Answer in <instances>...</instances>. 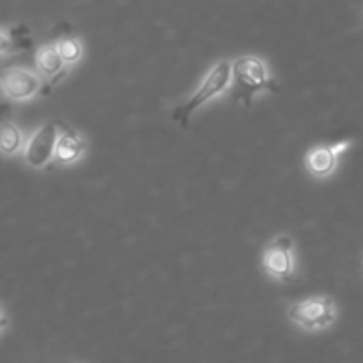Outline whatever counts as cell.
<instances>
[{
    "label": "cell",
    "mask_w": 363,
    "mask_h": 363,
    "mask_svg": "<svg viewBox=\"0 0 363 363\" xmlns=\"http://www.w3.org/2000/svg\"><path fill=\"white\" fill-rule=\"evenodd\" d=\"M351 144H353L351 140H342L332 145H315L308 149L305 155V169L312 177H318V179L330 177L339 167L340 156L351 147Z\"/></svg>",
    "instance_id": "6"
},
{
    "label": "cell",
    "mask_w": 363,
    "mask_h": 363,
    "mask_svg": "<svg viewBox=\"0 0 363 363\" xmlns=\"http://www.w3.org/2000/svg\"><path fill=\"white\" fill-rule=\"evenodd\" d=\"M287 318L305 332H321L337 319V305L332 296H312L287 307Z\"/></svg>",
    "instance_id": "3"
},
{
    "label": "cell",
    "mask_w": 363,
    "mask_h": 363,
    "mask_svg": "<svg viewBox=\"0 0 363 363\" xmlns=\"http://www.w3.org/2000/svg\"><path fill=\"white\" fill-rule=\"evenodd\" d=\"M35 69L39 71V74L45 78H48L52 84H55L64 73H66V66L62 57H60L59 50L55 45H45L35 52L34 57Z\"/></svg>",
    "instance_id": "9"
},
{
    "label": "cell",
    "mask_w": 363,
    "mask_h": 363,
    "mask_svg": "<svg viewBox=\"0 0 363 363\" xmlns=\"http://www.w3.org/2000/svg\"><path fill=\"white\" fill-rule=\"evenodd\" d=\"M55 46L66 64L78 62V60L82 59V53H84L82 43L78 41L77 38H60L59 41H57Z\"/></svg>",
    "instance_id": "11"
},
{
    "label": "cell",
    "mask_w": 363,
    "mask_h": 363,
    "mask_svg": "<svg viewBox=\"0 0 363 363\" xmlns=\"http://www.w3.org/2000/svg\"><path fill=\"white\" fill-rule=\"evenodd\" d=\"M262 268L272 279L287 282L294 275L296 262L293 254V240L287 234H280L266 245L262 252Z\"/></svg>",
    "instance_id": "5"
},
{
    "label": "cell",
    "mask_w": 363,
    "mask_h": 363,
    "mask_svg": "<svg viewBox=\"0 0 363 363\" xmlns=\"http://www.w3.org/2000/svg\"><path fill=\"white\" fill-rule=\"evenodd\" d=\"M230 82H233V62H229V60H220L206 74V78L199 85L197 91L194 92V96L183 106L174 110V121H177L183 128H188L191 113L197 108H201L204 103L211 101L216 96L223 94L227 91V87H229Z\"/></svg>",
    "instance_id": "2"
},
{
    "label": "cell",
    "mask_w": 363,
    "mask_h": 363,
    "mask_svg": "<svg viewBox=\"0 0 363 363\" xmlns=\"http://www.w3.org/2000/svg\"><path fill=\"white\" fill-rule=\"evenodd\" d=\"M59 121H48L34 131L23 147V160L32 169H45L55 158Z\"/></svg>",
    "instance_id": "4"
},
{
    "label": "cell",
    "mask_w": 363,
    "mask_h": 363,
    "mask_svg": "<svg viewBox=\"0 0 363 363\" xmlns=\"http://www.w3.org/2000/svg\"><path fill=\"white\" fill-rule=\"evenodd\" d=\"M7 326V319H6V314H4V311H2V330L6 328Z\"/></svg>",
    "instance_id": "12"
},
{
    "label": "cell",
    "mask_w": 363,
    "mask_h": 363,
    "mask_svg": "<svg viewBox=\"0 0 363 363\" xmlns=\"http://www.w3.org/2000/svg\"><path fill=\"white\" fill-rule=\"evenodd\" d=\"M259 92H279V85L269 77L268 66L261 57L243 55L233 62L234 101L250 106Z\"/></svg>",
    "instance_id": "1"
},
{
    "label": "cell",
    "mask_w": 363,
    "mask_h": 363,
    "mask_svg": "<svg viewBox=\"0 0 363 363\" xmlns=\"http://www.w3.org/2000/svg\"><path fill=\"white\" fill-rule=\"evenodd\" d=\"M0 145H2V152L6 156L18 155V152L21 151V147H25L23 133H21V130L16 124L9 123V121H4L2 135H0Z\"/></svg>",
    "instance_id": "10"
},
{
    "label": "cell",
    "mask_w": 363,
    "mask_h": 363,
    "mask_svg": "<svg viewBox=\"0 0 363 363\" xmlns=\"http://www.w3.org/2000/svg\"><path fill=\"white\" fill-rule=\"evenodd\" d=\"M87 149V142L67 124L59 121V140L55 147V158L53 162L60 167H67L77 163Z\"/></svg>",
    "instance_id": "8"
},
{
    "label": "cell",
    "mask_w": 363,
    "mask_h": 363,
    "mask_svg": "<svg viewBox=\"0 0 363 363\" xmlns=\"http://www.w3.org/2000/svg\"><path fill=\"white\" fill-rule=\"evenodd\" d=\"M2 91L13 101H25L41 91V78L23 67H11L2 74Z\"/></svg>",
    "instance_id": "7"
}]
</instances>
